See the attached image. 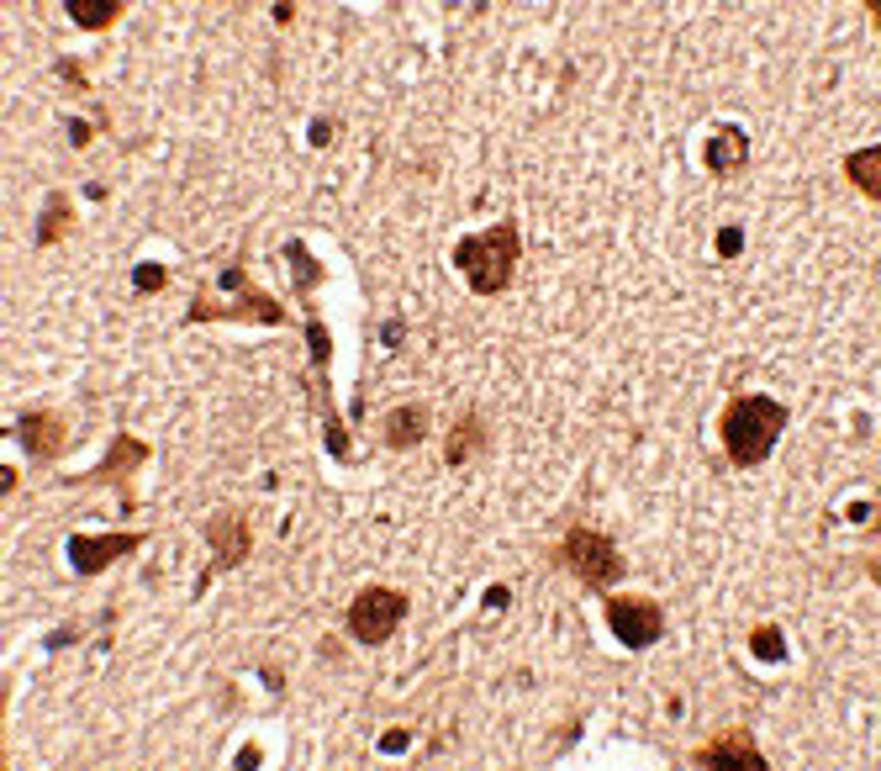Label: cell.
<instances>
[{
	"label": "cell",
	"instance_id": "cell-1",
	"mask_svg": "<svg viewBox=\"0 0 881 771\" xmlns=\"http://www.w3.org/2000/svg\"><path fill=\"white\" fill-rule=\"evenodd\" d=\"M518 265H523V228H518V218H501L497 228L454 243V270L465 275V286L476 296H501L518 281Z\"/></svg>",
	"mask_w": 881,
	"mask_h": 771
},
{
	"label": "cell",
	"instance_id": "cell-2",
	"mask_svg": "<svg viewBox=\"0 0 881 771\" xmlns=\"http://www.w3.org/2000/svg\"><path fill=\"white\" fill-rule=\"evenodd\" d=\"M786 429V408L776 397H734L723 418H718V439H723V455L734 460L739 471H755L771 460V450L782 444Z\"/></svg>",
	"mask_w": 881,
	"mask_h": 771
},
{
	"label": "cell",
	"instance_id": "cell-3",
	"mask_svg": "<svg viewBox=\"0 0 881 771\" xmlns=\"http://www.w3.org/2000/svg\"><path fill=\"white\" fill-rule=\"evenodd\" d=\"M216 286L233 291V302H216L212 286H201V291H195V302L185 307V328H191V323H264V328H280V323L290 317L286 307L269 296V291L248 286V270H243V260L222 270V275H216Z\"/></svg>",
	"mask_w": 881,
	"mask_h": 771
},
{
	"label": "cell",
	"instance_id": "cell-4",
	"mask_svg": "<svg viewBox=\"0 0 881 771\" xmlns=\"http://www.w3.org/2000/svg\"><path fill=\"white\" fill-rule=\"evenodd\" d=\"M560 566L571 571L581 587H592V592H613L623 577V555L618 545L607 539V534L596 529H571L560 539Z\"/></svg>",
	"mask_w": 881,
	"mask_h": 771
},
{
	"label": "cell",
	"instance_id": "cell-5",
	"mask_svg": "<svg viewBox=\"0 0 881 771\" xmlns=\"http://www.w3.org/2000/svg\"><path fill=\"white\" fill-rule=\"evenodd\" d=\"M402 619H406V598L396 587H359V598L343 608L349 640H354V645H370V651H381L385 640L402 629Z\"/></svg>",
	"mask_w": 881,
	"mask_h": 771
},
{
	"label": "cell",
	"instance_id": "cell-6",
	"mask_svg": "<svg viewBox=\"0 0 881 771\" xmlns=\"http://www.w3.org/2000/svg\"><path fill=\"white\" fill-rule=\"evenodd\" d=\"M138 471H148V444L121 429V434L112 439V450H106V460H100L96 471H85V476H59V482H64V486H117L121 507L132 513V507H138V497H132V476H138Z\"/></svg>",
	"mask_w": 881,
	"mask_h": 771
},
{
	"label": "cell",
	"instance_id": "cell-7",
	"mask_svg": "<svg viewBox=\"0 0 881 771\" xmlns=\"http://www.w3.org/2000/svg\"><path fill=\"white\" fill-rule=\"evenodd\" d=\"M607 613V629H613V640H618L623 651H649V645H660V634H666V613L655 598H607L602 603Z\"/></svg>",
	"mask_w": 881,
	"mask_h": 771
},
{
	"label": "cell",
	"instance_id": "cell-8",
	"mask_svg": "<svg viewBox=\"0 0 881 771\" xmlns=\"http://www.w3.org/2000/svg\"><path fill=\"white\" fill-rule=\"evenodd\" d=\"M201 534H206V545H212L216 560L206 566V571H201L195 592H206L216 571H227V566H243V560H248V550H254V534H248V524H243L238 513H212Z\"/></svg>",
	"mask_w": 881,
	"mask_h": 771
},
{
	"label": "cell",
	"instance_id": "cell-9",
	"mask_svg": "<svg viewBox=\"0 0 881 771\" xmlns=\"http://www.w3.org/2000/svg\"><path fill=\"white\" fill-rule=\"evenodd\" d=\"M691 767H744V771H765V756L750 735V724H729L718 729L708 746L691 750Z\"/></svg>",
	"mask_w": 881,
	"mask_h": 771
},
{
	"label": "cell",
	"instance_id": "cell-10",
	"mask_svg": "<svg viewBox=\"0 0 881 771\" xmlns=\"http://www.w3.org/2000/svg\"><path fill=\"white\" fill-rule=\"evenodd\" d=\"M148 534H100V539H91V534H74L70 539V566L74 577H100L106 566H117L121 555L144 550Z\"/></svg>",
	"mask_w": 881,
	"mask_h": 771
},
{
	"label": "cell",
	"instance_id": "cell-11",
	"mask_svg": "<svg viewBox=\"0 0 881 771\" xmlns=\"http://www.w3.org/2000/svg\"><path fill=\"white\" fill-rule=\"evenodd\" d=\"M11 434L22 439V450L32 460H59L64 450H70V423L59 418V412L49 408H26L22 418H17V429Z\"/></svg>",
	"mask_w": 881,
	"mask_h": 771
},
{
	"label": "cell",
	"instance_id": "cell-12",
	"mask_svg": "<svg viewBox=\"0 0 881 771\" xmlns=\"http://www.w3.org/2000/svg\"><path fill=\"white\" fill-rule=\"evenodd\" d=\"M702 165H708V175H718V180H734L739 169L750 165V133L734 127V122L713 127L708 144H702Z\"/></svg>",
	"mask_w": 881,
	"mask_h": 771
},
{
	"label": "cell",
	"instance_id": "cell-13",
	"mask_svg": "<svg viewBox=\"0 0 881 771\" xmlns=\"http://www.w3.org/2000/svg\"><path fill=\"white\" fill-rule=\"evenodd\" d=\"M428 429H433L428 402H406V408H391V412L381 418L385 450H417V444L428 439Z\"/></svg>",
	"mask_w": 881,
	"mask_h": 771
},
{
	"label": "cell",
	"instance_id": "cell-14",
	"mask_svg": "<svg viewBox=\"0 0 881 771\" xmlns=\"http://www.w3.org/2000/svg\"><path fill=\"white\" fill-rule=\"evenodd\" d=\"M486 444H491V434H486V423H480V412H459V423L449 429V439H444V465L449 471H465L470 460L486 455Z\"/></svg>",
	"mask_w": 881,
	"mask_h": 771
},
{
	"label": "cell",
	"instance_id": "cell-15",
	"mask_svg": "<svg viewBox=\"0 0 881 771\" xmlns=\"http://www.w3.org/2000/svg\"><path fill=\"white\" fill-rule=\"evenodd\" d=\"M127 17V0H70V22L85 32H106Z\"/></svg>",
	"mask_w": 881,
	"mask_h": 771
},
{
	"label": "cell",
	"instance_id": "cell-16",
	"mask_svg": "<svg viewBox=\"0 0 881 771\" xmlns=\"http://www.w3.org/2000/svg\"><path fill=\"white\" fill-rule=\"evenodd\" d=\"M317 408H322V439H328V455L349 460L354 450H349V429H343V418H338L333 402H328V370H317Z\"/></svg>",
	"mask_w": 881,
	"mask_h": 771
},
{
	"label": "cell",
	"instance_id": "cell-17",
	"mask_svg": "<svg viewBox=\"0 0 881 771\" xmlns=\"http://www.w3.org/2000/svg\"><path fill=\"white\" fill-rule=\"evenodd\" d=\"M877 169H881V148H856L850 159H845V175H850V186L856 191H866V201H877L881 196V180H877Z\"/></svg>",
	"mask_w": 881,
	"mask_h": 771
},
{
	"label": "cell",
	"instance_id": "cell-18",
	"mask_svg": "<svg viewBox=\"0 0 881 771\" xmlns=\"http://www.w3.org/2000/svg\"><path fill=\"white\" fill-rule=\"evenodd\" d=\"M286 265H290V291H296V296H311L317 281H322V265L311 260V249L301 239L286 243Z\"/></svg>",
	"mask_w": 881,
	"mask_h": 771
},
{
	"label": "cell",
	"instance_id": "cell-19",
	"mask_svg": "<svg viewBox=\"0 0 881 771\" xmlns=\"http://www.w3.org/2000/svg\"><path fill=\"white\" fill-rule=\"evenodd\" d=\"M70 196L64 191H49V201H43V222H38V249H53V243L70 233Z\"/></svg>",
	"mask_w": 881,
	"mask_h": 771
},
{
	"label": "cell",
	"instance_id": "cell-20",
	"mask_svg": "<svg viewBox=\"0 0 881 771\" xmlns=\"http://www.w3.org/2000/svg\"><path fill=\"white\" fill-rule=\"evenodd\" d=\"M750 655H755V661H765V666H782V661H786L782 624H755V629H750Z\"/></svg>",
	"mask_w": 881,
	"mask_h": 771
},
{
	"label": "cell",
	"instance_id": "cell-21",
	"mask_svg": "<svg viewBox=\"0 0 881 771\" xmlns=\"http://www.w3.org/2000/svg\"><path fill=\"white\" fill-rule=\"evenodd\" d=\"M307 349H311V365L328 370V360H333V338H328V328H322V317L317 313L307 317Z\"/></svg>",
	"mask_w": 881,
	"mask_h": 771
},
{
	"label": "cell",
	"instance_id": "cell-22",
	"mask_svg": "<svg viewBox=\"0 0 881 771\" xmlns=\"http://www.w3.org/2000/svg\"><path fill=\"white\" fill-rule=\"evenodd\" d=\"M64 127H70V144H74V148H91V138H96V127L106 133V127H112V117H106V106H96V117H91V122L70 117Z\"/></svg>",
	"mask_w": 881,
	"mask_h": 771
},
{
	"label": "cell",
	"instance_id": "cell-23",
	"mask_svg": "<svg viewBox=\"0 0 881 771\" xmlns=\"http://www.w3.org/2000/svg\"><path fill=\"white\" fill-rule=\"evenodd\" d=\"M169 286V270L164 265H138L132 270V291L138 296H148V291H164Z\"/></svg>",
	"mask_w": 881,
	"mask_h": 771
},
{
	"label": "cell",
	"instance_id": "cell-24",
	"mask_svg": "<svg viewBox=\"0 0 881 771\" xmlns=\"http://www.w3.org/2000/svg\"><path fill=\"white\" fill-rule=\"evenodd\" d=\"M338 138V122L333 117H311V127H307V144L311 148H328Z\"/></svg>",
	"mask_w": 881,
	"mask_h": 771
},
{
	"label": "cell",
	"instance_id": "cell-25",
	"mask_svg": "<svg viewBox=\"0 0 881 771\" xmlns=\"http://www.w3.org/2000/svg\"><path fill=\"white\" fill-rule=\"evenodd\" d=\"M739 249H744V233H739V228H723V233H718V260H734Z\"/></svg>",
	"mask_w": 881,
	"mask_h": 771
},
{
	"label": "cell",
	"instance_id": "cell-26",
	"mask_svg": "<svg viewBox=\"0 0 881 771\" xmlns=\"http://www.w3.org/2000/svg\"><path fill=\"white\" fill-rule=\"evenodd\" d=\"M402 338H406V323H402V317H385V323H381V344H385V349H402Z\"/></svg>",
	"mask_w": 881,
	"mask_h": 771
},
{
	"label": "cell",
	"instance_id": "cell-27",
	"mask_svg": "<svg viewBox=\"0 0 881 771\" xmlns=\"http://www.w3.org/2000/svg\"><path fill=\"white\" fill-rule=\"evenodd\" d=\"M53 70H59V80H70L74 91H91V85H85V74H79V64H74V59H59Z\"/></svg>",
	"mask_w": 881,
	"mask_h": 771
},
{
	"label": "cell",
	"instance_id": "cell-28",
	"mask_svg": "<svg viewBox=\"0 0 881 771\" xmlns=\"http://www.w3.org/2000/svg\"><path fill=\"white\" fill-rule=\"evenodd\" d=\"M412 746V735H406V729H391V735H381V750L385 756H391V750H406Z\"/></svg>",
	"mask_w": 881,
	"mask_h": 771
},
{
	"label": "cell",
	"instance_id": "cell-29",
	"mask_svg": "<svg viewBox=\"0 0 881 771\" xmlns=\"http://www.w3.org/2000/svg\"><path fill=\"white\" fill-rule=\"evenodd\" d=\"M259 761H264V750H259V746H243V750H238V767H243V771H254Z\"/></svg>",
	"mask_w": 881,
	"mask_h": 771
}]
</instances>
